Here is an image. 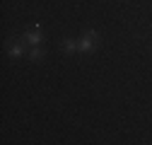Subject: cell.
I'll list each match as a JSON object with an SVG mask.
<instances>
[{
  "label": "cell",
  "mask_w": 152,
  "mask_h": 145,
  "mask_svg": "<svg viewBox=\"0 0 152 145\" xmlns=\"http://www.w3.org/2000/svg\"><path fill=\"white\" fill-rule=\"evenodd\" d=\"M63 48H65V51H75L77 44H75V41H63Z\"/></svg>",
  "instance_id": "cell-3"
},
{
  "label": "cell",
  "mask_w": 152,
  "mask_h": 145,
  "mask_svg": "<svg viewBox=\"0 0 152 145\" xmlns=\"http://www.w3.org/2000/svg\"><path fill=\"white\" fill-rule=\"evenodd\" d=\"M34 58H41V48H34V51H31V61H34Z\"/></svg>",
  "instance_id": "cell-5"
},
{
  "label": "cell",
  "mask_w": 152,
  "mask_h": 145,
  "mask_svg": "<svg viewBox=\"0 0 152 145\" xmlns=\"http://www.w3.org/2000/svg\"><path fill=\"white\" fill-rule=\"evenodd\" d=\"M10 56H12V58L22 56V46H15V48H10Z\"/></svg>",
  "instance_id": "cell-4"
},
{
  "label": "cell",
  "mask_w": 152,
  "mask_h": 145,
  "mask_svg": "<svg viewBox=\"0 0 152 145\" xmlns=\"http://www.w3.org/2000/svg\"><path fill=\"white\" fill-rule=\"evenodd\" d=\"M94 41H97V34H94V31H87V34H85V39L77 44V48H82V51H89V48L94 46Z\"/></svg>",
  "instance_id": "cell-1"
},
{
  "label": "cell",
  "mask_w": 152,
  "mask_h": 145,
  "mask_svg": "<svg viewBox=\"0 0 152 145\" xmlns=\"http://www.w3.org/2000/svg\"><path fill=\"white\" fill-rule=\"evenodd\" d=\"M24 39H27L29 44H41V36H39V34H34V31H31V34H27Z\"/></svg>",
  "instance_id": "cell-2"
}]
</instances>
